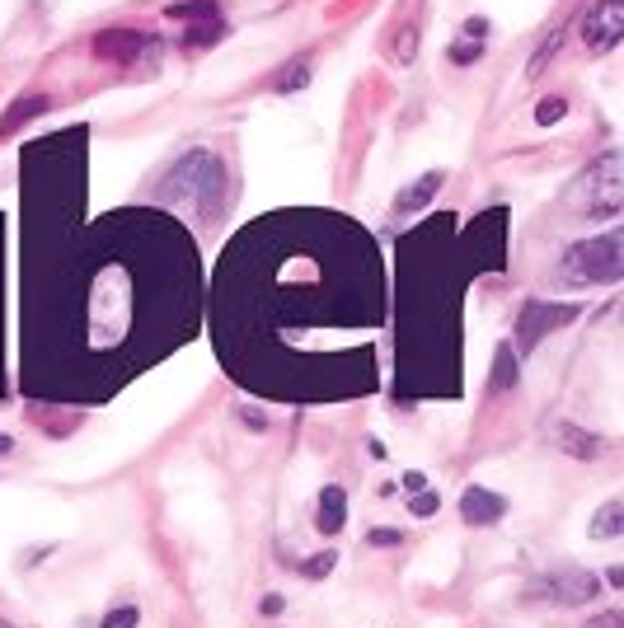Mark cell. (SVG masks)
Here are the masks:
<instances>
[{
	"label": "cell",
	"mask_w": 624,
	"mask_h": 628,
	"mask_svg": "<svg viewBox=\"0 0 624 628\" xmlns=\"http://www.w3.org/2000/svg\"><path fill=\"white\" fill-rule=\"evenodd\" d=\"M530 596H545L549 605H587L596 596V582H592V572H545L530 586Z\"/></svg>",
	"instance_id": "5b68a950"
},
{
	"label": "cell",
	"mask_w": 624,
	"mask_h": 628,
	"mask_svg": "<svg viewBox=\"0 0 624 628\" xmlns=\"http://www.w3.org/2000/svg\"><path fill=\"white\" fill-rule=\"evenodd\" d=\"M334 567V553H324V559H310L305 563V577H320V572H329Z\"/></svg>",
	"instance_id": "603a6c76"
},
{
	"label": "cell",
	"mask_w": 624,
	"mask_h": 628,
	"mask_svg": "<svg viewBox=\"0 0 624 628\" xmlns=\"http://www.w3.org/2000/svg\"><path fill=\"white\" fill-rule=\"evenodd\" d=\"M0 628H6V624H0Z\"/></svg>",
	"instance_id": "484cf974"
},
{
	"label": "cell",
	"mask_w": 624,
	"mask_h": 628,
	"mask_svg": "<svg viewBox=\"0 0 624 628\" xmlns=\"http://www.w3.org/2000/svg\"><path fill=\"white\" fill-rule=\"evenodd\" d=\"M155 197L164 207H174L189 220H197V226H207V220H216L226 207V164L212 151H189L170 174L160 178Z\"/></svg>",
	"instance_id": "6da1fadb"
},
{
	"label": "cell",
	"mask_w": 624,
	"mask_h": 628,
	"mask_svg": "<svg viewBox=\"0 0 624 628\" xmlns=\"http://www.w3.org/2000/svg\"><path fill=\"white\" fill-rule=\"evenodd\" d=\"M95 52L104 62H122V66H137L141 57H151V52H160V43L151 39V33H137V29H108L95 39Z\"/></svg>",
	"instance_id": "8992f818"
},
{
	"label": "cell",
	"mask_w": 624,
	"mask_h": 628,
	"mask_svg": "<svg viewBox=\"0 0 624 628\" xmlns=\"http://www.w3.org/2000/svg\"><path fill=\"white\" fill-rule=\"evenodd\" d=\"M390 47H395V52H390V57H395L399 66H409V62H413V47H418V24H409V29H404V33H399V39L390 43Z\"/></svg>",
	"instance_id": "ac0fdd59"
},
{
	"label": "cell",
	"mask_w": 624,
	"mask_h": 628,
	"mask_svg": "<svg viewBox=\"0 0 624 628\" xmlns=\"http://www.w3.org/2000/svg\"><path fill=\"white\" fill-rule=\"evenodd\" d=\"M484 39H488V24H484V20H470L461 39L451 43V62H455V66L480 62V57H484Z\"/></svg>",
	"instance_id": "30bf717a"
},
{
	"label": "cell",
	"mask_w": 624,
	"mask_h": 628,
	"mask_svg": "<svg viewBox=\"0 0 624 628\" xmlns=\"http://www.w3.org/2000/svg\"><path fill=\"white\" fill-rule=\"evenodd\" d=\"M47 104H52L47 95H33V99H20V104H10V113L0 118V132H20L24 122H33L39 113H47Z\"/></svg>",
	"instance_id": "4fadbf2b"
},
{
	"label": "cell",
	"mask_w": 624,
	"mask_h": 628,
	"mask_svg": "<svg viewBox=\"0 0 624 628\" xmlns=\"http://www.w3.org/2000/svg\"><path fill=\"white\" fill-rule=\"evenodd\" d=\"M563 282L568 286H611L620 282L624 272V235H596V239H582V245H573L563 253Z\"/></svg>",
	"instance_id": "7a4b0ae2"
},
{
	"label": "cell",
	"mask_w": 624,
	"mask_h": 628,
	"mask_svg": "<svg viewBox=\"0 0 624 628\" xmlns=\"http://www.w3.org/2000/svg\"><path fill=\"white\" fill-rule=\"evenodd\" d=\"M442 183H447V174H442V170H432V174H423V178H418V183H413V188H404V193L395 197V207H399V212H423V207H428V202H432L437 193H442Z\"/></svg>",
	"instance_id": "9c48e42d"
},
{
	"label": "cell",
	"mask_w": 624,
	"mask_h": 628,
	"mask_svg": "<svg viewBox=\"0 0 624 628\" xmlns=\"http://www.w3.org/2000/svg\"><path fill=\"white\" fill-rule=\"evenodd\" d=\"M164 14H170L174 24H197V20H216V14H222V10H216L212 0H189V6H170Z\"/></svg>",
	"instance_id": "9a60e30c"
},
{
	"label": "cell",
	"mask_w": 624,
	"mask_h": 628,
	"mask_svg": "<svg viewBox=\"0 0 624 628\" xmlns=\"http://www.w3.org/2000/svg\"><path fill=\"white\" fill-rule=\"evenodd\" d=\"M578 33H582V47L592 52V57H605V52L624 39V0H596V6L582 14Z\"/></svg>",
	"instance_id": "277c9868"
},
{
	"label": "cell",
	"mask_w": 624,
	"mask_h": 628,
	"mask_svg": "<svg viewBox=\"0 0 624 628\" xmlns=\"http://www.w3.org/2000/svg\"><path fill=\"white\" fill-rule=\"evenodd\" d=\"M555 441H559V446H563L568 455H582V459L601 451V441H596L592 432H587V436H582V432L573 427V422H559V427H555Z\"/></svg>",
	"instance_id": "5bb4252c"
},
{
	"label": "cell",
	"mask_w": 624,
	"mask_h": 628,
	"mask_svg": "<svg viewBox=\"0 0 624 628\" xmlns=\"http://www.w3.org/2000/svg\"><path fill=\"white\" fill-rule=\"evenodd\" d=\"M587 628H624V615L620 609H601L596 619H587Z\"/></svg>",
	"instance_id": "44dd1931"
},
{
	"label": "cell",
	"mask_w": 624,
	"mask_h": 628,
	"mask_svg": "<svg viewBox=\"0 0 624 628\" xmlns=\"http://www.w3.org/2000/svg\"><path fill=\"white\" fill-rule=\"evenodd\" d=\"M343 521H347V497H343V488H324L320 511H315L320 534H338V530H343Z\"/></svg>",
	"instance_id": "8fae6325"
},
{
	"label": "cell",
	"mask_w": 624,
	"mask_h": 628,
	"mask_svg": "<svg viewBox=\"0 0 624 628\" xmlns=\"http://www.w3.org/2000/svg\"><path fill=\"white\" fill-rule=\"evenodd\" d=\"M372 544H380V549H385V544H399V534H395V530H376Z\"/></svg>",
	"instance_id": "cb8c5ba5"
},
{
	"label": "cell",
	"mask_w": 624,
	"mask_h": 628,
	"mask_svg": "<svg viewBox=\"0 0 624 628\" xmlns=\"http://www.w3.org/2000/svg\"><path fill=\"white\" fill-rule=\"evenodd\" d=\"M573 320V310L568 305H526V314H521V347H536L540 343V328H559V324H568Z\"/></svg>",
	"instance_id": "ba28073f"
},
{
	"label": "cell",
	"mask_w": 624,
	"mask_h": 628,
	"mask_svg": "<svg viewBox=\"0 0 624 628\" xmlns=\"http://www.w3.org/2000/svg\"><path fill=\"white\" fill-rule=\"evenodd\" d=\"M563 113H568V104H563V99H545V104L536 108V122H540V127H549V122H559Z\"/></svg>",
	"instance_id": "ffe728a7"
},
{
	"label": "cell",
	"mask_w": 624,
	"mask_h": 628,
	"mask_svg": "<svg viewBox=\"0 0 624 628\" xmlns=\"http://www.w3.org/2000/svg\"><path fill=\"white\" fill-rule=\"evenodd\" d=\"M301 85H310V62H297L291 71H282V76H278V95H297Z\"/></svg>",
	"instance_id": "e0dca14e"
},
{
	"label": "cell",
	"mask_w": 624,
	"mask_h": 628,
	"mask_svg": "<svg viewBox=\"0 0 624 628\" xmlns=\"http://www.w3.org/2000/svg\"><path fill=\"white\" fill-rule=\"evenodd\" d=\"M10 451H14V441H10V436H0V455H10Z\"/></svg>",
	"instance_id": "d4e9b609"
},
{
	"label": "cell",
	"mask_w": 624,
	"mask_h": 628,
	"mask_svg": "<svg viewBox=\"0 0 624 628\" xmlns=\"http://www.w3.org/2000/svg\"><path fill=\"white\" fill-rule=\"evenodd\" d=\"M137 619H141V615H137V605H118L114 615H104L99 628H137Z\"/></svg>",
	"instance_id": "d6986e66"
},
{
	"label": "cell",
	"mask_w": 624,
	"mask_h": 628,
	"mask_svg": "<svg viewBox=\"0 0 624 628\" xmlns=\"http://www.w3.org/2000/svg\"><path fill=\"white\" fill-rule=\"evenodd\" d=\"M559 43H563V29H555V33H549V39L536 47V57H530V80H536V76H545V66L549 62H555V52H559Z\"/></svg>",
	"instance_id": "2e32d148"
},
{
	"label": "cell",
	"mask_w": 624,
	"mask_h": 628,
	"mask_svg": "<svg viewBox=\"0 0 624 628\" xmlns=\"http://www.w3.org/2000/svg\"><path fill=\"white\" fill-rule=\"evenodd\" d=\"M461 516H465L470 526H493V521H503V516H507V502H503L498 492H488V488H465Z\"/></svg>",
	"instance_id": "52a82bcc"
},
{
	"label": "cell",
	"mask_w": 624,
	"mask_h": 628,
	"mask_svg": "<svg viewBox=\"0 0 624 628\" xmlns=\"http://www.w3.org/2000/svg\"><path fill=\"white\" fill-rule=\"evenodd\" d=\"M620 530H624V502L611 497V502L592 516V540H620Z\"/></svg>",
	"instance_id": "7c38bea8"
},
{
	"label": "cell",
	"mask_w": 624,
	"mask_h": 628,
	"mask_svg": "<svg viewBox=\"0 0 624 628\" xmlns=\"http://www.w3.org/2000/svg\"><path fill=\"white\" fill-rule=\"evenodd\" d=\"M624 202V178H620V155H601L592 170L578 178V188L568 193V212L587 216V220H605L615 216Z\"/></svg>",
	"instance_id": "3957f363"
},
{
	"label": "cell",
	"mask_w": 624,
	"mask_h": 628,
	"mask_svg": "<svg viewBox=\"0 0 624 628\" xmlns=\"http://www.w3.org/2000/svg\"><path fill=\"white\" fill-rule=\"evenodd\" d=\"M432 511H437V497L432 492H418L413 497V516H432Z\"/></svg>",
	"instance_id": "7402d4cb"
}]
</instances>
